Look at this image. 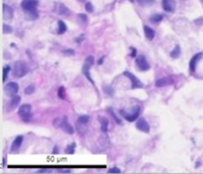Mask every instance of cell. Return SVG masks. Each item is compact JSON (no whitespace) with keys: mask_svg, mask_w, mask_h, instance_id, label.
Wrapping results in <instances>:
<instances>
[{"mask_svg":"<svg viewBox=\"0 0 203 174\" xmlns=\"http://www.w3.org/2000/svg\"><path fill=\"white\" fill-rule=\"evenodd\" d=\"M21 102V97L20 96H15L13 97L11 99V101L9 103V108H8V110L9 111H13L14 109H16V107L20 104Z\"/></svg>","mask_w":203,"mask_h":174,"instance_id":"ac0fdd59","label":"cell"},{"mask_svg":"<svg viewBox=\"0 0 203 174\" xmlns=\"http://www.w3.org/2000/svg\"><path fill=\"white\" fill-rule=\"evenodd\" d=\"M103 61H104V56H101V58H99V61H98V64H102V63H103Z\"/></svg>","mask_w":203,"mask_h":174,"instance_id":"8d00e7d4","label":"cell"},{"mask_svg":"<svg viewBox=\"0 0 203 174\" xmlns=\"http://www.w3.org/2000/svg\"><path fill=\"white\" fill-rule=\"evenodd\" d=\"M63 53L64 56H72V54H74V51L71 50V48H67V50L63 51Z\"/></svg>","mask_w":203,"mask_h":174,"instance_id":"1f68e13d","label":"cell"},{"mask_svg":"<svg viewBox=\"0 0 203 174\" xmlns=\"http://www.w3.org/2000/svg\"><path fill=\"white\" fill-rule=\"evenodd\" d=\"M140 4L142 5H150L154 2V0H138Z\"/></svg>","mask_w":203,"mask_h":174,"instance_id":"d6a6232c","label":"cell"},{"mask_svg":"<svg viewBox=\"0 0 203 174\" xmlns=\"http://www.w3.org/2000/svg\"><path fill=\"white\" fill-rule=\"evenodd\" d=\"M130 54H131L132 58H136V56H137V50H136V48L132 47L131 48V53H130Z\"/></svg>","mask_w":203,"mask_h":174,"instance_id":"d590c367","label":"cell"},{"mask_svg":"<svg viewBox=\"0 0 203 174\" xmlns=\"http://www.w3.org/2000/svg\"><path fill=\"white\" fill-rule=\"evenodd\" d=\"M130 1H134V0H130Z\"/></svg>","mask_w":203,"mask_h":174,"instance_id":"f35d334b","label":"cell"},{"mask_svg":"<svg viewBox=\"0 0 203 174\" xmlns=\"http://www.w3.org/2000/svg\"><path fill=\"white\" fill-rule=\"evenodd\" d=\"M38 0H22L21 2V8L25 12H32V11H37Z\"/></svg>","mask_w":203,"mask_h":174,"instance_id":"8992f818","label":"cell"},{"mask_svg":"<svg viewBox=\"0 0 203 174\" xmlns=\"http://www.w3.org/2000/svg\"><path fill=\"white\" fill-rule=\"evenodd\" d=\"M13 15H14V12H13V9L8 5L4 4L3 5V19L4 20H11L13 18Z\"/></svg>","mask_w":203,"mask_h":174,"instance_id":"5bb4252c","label":"cell"},{"mask_svg":"<svg viewBox=\"0 0 203 174\" xmlns=\"http://www.w3.org/2000/svg\"><path fill=\"white\" fill-rule=\"evenodd\" d=\"M23 140H24V138L22 135H17V137L14 138V140H13V143H12V145H11V149L13 152L17 151L18 149L21 148V145H22V143H23Z\"/></svg>","mask_w":203,"mask_h":174,"instance_id":"9a60e30c","label":"cell"},{"mask_svg":"<svg viewBox=\"0 0 203 174\" xmlns=\"http://www.w3.org/2000/svg\"><path fill=\"white\" fill-rule=\"evenodd\" d=\"M12 27L7 24H3V34H11Z\"/></svg>","mask_w":203,"mask_h":174,"instance_id":"f1b7e54d","label":"cell"},{"mask_svg":"<svg viewBox=\"0 0 203 174\" xmlns=\"http://www.w3.org/2000/svg\"><path fill=\"white\" fill-rule=\"evenodd\" d=\"M162 19H164L162 15H161V14H154L153 16H151V17H150V21L153 22V23H155V24H158V23H159V22L162 21Z\"/></svg>","mask_w":203,"mask_h":174,"instance_id":"7402d4cb","label":"cell"},{"mask_svg":"<svg viewBox=\"0 0 203 174\" xmlns=\"http://www.w3.org/2000/svg\"><path fill=\"white\" fill-rule=\"evenodd\" d=\"M108 112H109V113L111 114V115H112V117H113V118H114V120H115V122H116V123H117L118 125H121V124H122L120 118H118V116L114 113V110H113L112 108H108Z\"/></svg>","mask_w":203,"mask_h":174,"instance_id":"d4e9b609","label":"cell"},{"mask_svg":"<svg viewBox=\"0 0 203 174\" xmlns=\"http://www.w3.org/2000/svg\"><path fill=\"white\" fill-rule=\"evenodd\" d=\"M123 74L125 75L127 78L130 79V81H131V83H132V88L133 89L143 88V87H144V84L141 82V81L137 78V76H135L133 73H131L130 71H124Z\"/></svg>","mask_w":203,"mask_h":174,"instance_id":"52a82bcc","label":"cell"},{"mask_svg":"<svg viewBox=\"0 0 203 174\" xmlns=\"http://www.w3.org/2000/svg\"><path fill=\"white\" fill-rule=\"evenodd\" d=\"M119 113H120V115L123 117L126 121L134 122L135 120H137L138 118H139L140 113H141V107L140 106H135V107H133V109H132L131 113L126 112L124 109H122V110H120V112Z\"/></svg>","mask_w":203,"mask_h":174,"instance_id":"7a4b0ae2","label":"cell"},{"mask_svg":"<svg viewBox=\"0 0 203 174\" xmlns=\"http://www.w3.org/2000/svg\"><path fill=\"white\" fill-rule=\"evenodd\" d=\"M59 15H66V16H67L69 14V10L67 9V7H66L64 6V5H59Z\"/></svg>","mask_w":203,"mask_h":174,"instance_id":"603a6c76","label":"cell"},{"mask_svg":"<svg viewBox=\"0 0 203 174\" xmlns=\"http://www.w3.org/2000/svg\"><path fill=\"white\" fill-rule=\"evenodd\" d=\"M28 72H29V67L25 61H18L15 62L14 69H13V75H14V77L21 78L23 76H25Z\"/></svg>","mask_w":203,"mask_h":174,"instance_id":"6da1fadb","label":"cell"},{"mask_svg":"<svg viewBox=\"0 0 203 174\" xmlns=\"http://www.w3.org/2000/svg\"><path fill=\"white\" fill-rule=\"evenodd\" d=\"M66 91H64V88L63 86H61L59 88V91H58V95H59V97L61 98V99H64V97H66Z\"/></svg>","mask_w":203,"mask_h":174,"instance_id":"f546056e","label":"cell"},{"mask_svg":"<svg viewBox=\"0 0 203 174\" xmlns=\"http://www.w3.org/2000/svg\"><path fill=\"white\" fill-rule=\"evenodd\" d=\"M121 170L118 167H112L109 169V173H120Z\"/></svg>","mask_w":203,"mask_h":174,"instance_id":"e575fe53","label":"cell"},{"mask_svg":"<svg viewBox=\"0 0 203 174\" xmlns=\"http://www.w3.org/2000/svg\"><path fill=\"white\" fill-rule=\"evenodd\" d=\"M19 91V85L18 83L14 82V81H11V82L7 83L6 85L4 86V92L6 94V96L8 97H15L17 96V93Z\"/></svg>","mask_w":203,"mask_h":174,"instance_id":"5b68a950","label":"cell"},{"mask_svg":"<svg viewBox=\"0 0 203 174\" xmlns=\"http://www.w3.org/2000/svg\"><path fill=\"white\" fill-rule=\"evenodd\" d=\"M31 111H32V106L31 105H30V104H23V105L20 106V108H19L18 115L21 117L22 121L28 123V122H30V120H31V118H32Z\"/></svg>","mask_w":203,"mask_h":174,"instance_id":"3957f363","label":"cell"},{"mask_svg":"<svg viewBox=\"0 0 203 174\" xmlns=\"http://www.w3.org/2000/svg\"><path fill=\"white\" fill-rule=\"evenodd\" d=\"M59 128L64 130V133H66L67 135H74V127L67 122L66 117H64L61 120V124H59Z\"/></svg>","mask_w":203,"mask_h":174,"instance_id":"9c48e42d","label":"cell"},{"mask_svg":"<svg viewBox=\"0 0 203 174\" xmlns=\"http://www.w3.org/2000/svg\"><path fill=\"white\" fill-rule=\"evenodd\" d=\"M103 90H104L105 93H106L107 95H109V96H113V95H114V92H115L114 89H113L112 87L109 86V85L104 86L103 87Z\"/></svg>","mask_w":203,"mask_h":174,"instance_id":"484cf974","label":"cell"},{"mask_svg":"<svg viewBox=\"0 0 203 174\" xmlns=\"http://www.w3.org/2000/svg\"><path fill=\"white\" fill-rule=\"evenodd\" d=\"M88 121H89V117L87 115H82V116H80L79 118H78V123L82 124V125L87 124Z\"/></svg>","mask_w":203,"mask_h":174,"instance_id":"4316f807","label":"cell"},{"mask_svg":"<svg viewBox=\"0 0 203 174\" xmlns=\"http://www.w3.org/2000/svg\"><path fill=\"white\" fill-rule=\"evenodd\" d=\"M24 92H25V94H27V95H30V94L34 93V92H35V86L34 85L27 86L25 88V90H24Z\"/></svg>","mask_w":203,"mask_h":174,"instance_id":"83f0119b","label":"cell"},{"mask_svg":"<svg viewBox=\"0 0 203 174\" xmlns=\"http://www.w3.org/2000/svg\"><path fill=\"white\" fill-rule=\"evenodd\" d=\"M144 34L148 40L152 41V40H154V38H155L156 33H155V31H154V29H152L151 27L144 26Z\"/></svg>","mask_w":203,"mask_h":174,"instance_id":"e0dca14e","label":"cell"},{"mask_svg":"<svg viewBox=\"0 0 203 174\" xmlns=\"http://www.w3.org/2000/svg\"><path fill=\"white\" fill-rule=\"evenodd\" d=\"M78 19L80 20L81 23H85V22L87 21V17H86V15L84 14H78Z\"/></svg>","mask_w":203,"mask_h":174,"instance_id":"836d02e7","label":"cell"},{"mask_svg":"<svg viewBox=\"0 0 203 174\" xmlns=\"http://www.w3.org/2000/svg\"><path fill=\"white\" fill-rule=\"evenodd\" d=\"M99 123H100V129H101V132L107 133L108 132V126H109V121L107 120V118L99 117Z\"/></svg>","mask_w":203,"mask_h":174,"instance_id":"2e32d148","label":"cell"},{"mask_svg":"<svg viewBox=\"0 0 203 174\" xmlns=\"http://www.w3.org/2000/svg\"><path fill=\"white\" fill-rule=\"evenodd\" d=\"M202 54H203L202 53H197L190 58V61H189V70H190L191 72H194L196 70L197 62H198L200 61V58H202Z\"/></svg>","mask_w":203,"mask_h":174,"instance_id":"8fae6325","label":"cell"},{"mask_svg":"<svg viewBox=\"0 0 203 174\" xmlns=\"http://www.w3.org/2000/svg\"><path fill=\"white\" fill-rule=\"evenodd\" d=\"M58 34L59 35H63L64 34V33L66 32V30H67V27L66 25V23H64V21H61V20H59L58 22Z\"/></svg>","mask_w":203,"mask_h":174,"instance_id":"d6986e66","label":"cell"},{"mask_svg":"<svg viewBox=\"0 0 203 174\" xmlns=\"http://www.w3.org/2000/svg\"><path fill=\"white\" fill-rule=\"evenodd\" d=\"M53 153L55 154V153H56L58 154L59 153V150H58V146H55V148H54V151H53Z\"/></svg>","mask_w":203,"mask_h":174,"instance_id":"74e56055","label":"cell"},{"mask_svg":"<svg viewBox=\"0 0 203 174\" xmlns=\"http://www.w3.org/2000/svg\"><path fill=\"white\" fill-rule=\"evenodd\" d=\"M180 53H181V50H180L179 45H177L174 50L170 51V56H172V58H178L180 56Z\"/></svg>","mask_w":203,"mask_h":174,"instance_id":"ffe728a7","label":"cell"},{"mask_svg":"<svg viewBox=\"0 0 203 174\" xmlns=\"http://www.w3.org/2000/svg\"><path fill=\"white\" fill-rule=\"evenodd\" d=\"M94 63V58L92 56H88L87 58H85V61H84V64H83L82 66V72L83 74L85 75V77L87 78V79L90 81L91 83L94 84V81L92 80V78H91V75H90V68L91 66L93 65Z\"/></svg>","mask_w":203,"mask_h":174,"instance_id":"277c9868","label":"cell"},{"mask_svg":"<svg viewBox=\"0 0 203 174\" xmlns=\"http://www.w3.org/2000/svg\"><path fill=\"white\" fill-rule=\"evenodd\" d=\"M85 10L87 11L88 13H92L93 12V6H92V4H91L90 2H87V3H86Z\"/></svg>","mask_w":203,"mask_h":174,"instance_id":"4dcf8cb0","label":"cell"},{"mask_svg":"<svg viewBox=\"0 0 203 174\" xmlns=\"http://www.w3.org/2000/svg\"><path fill=\"white\" fill-rule=\"evenodd\" d=\"M162 8H164V11H167V12H169V13L174 12V10H175L174 0H162Z\"/></svg>","mask_w":203,"mask_h":174,"instance_id":"7c38bea8","label":"cell"},{"mask_svg":"<svg viewBox=\"0 0 203 174\" xmlns=\"http://www.w3.org/2000/svg\"><path fill=\"white\" fill-rule=\"evenodd\" d=\"M75 148H76V145H75L74 143H70L66 146V152L67 154H74V151H75Z\"/></svg>","mask_w":203,"mask_h":174,"instance_id":"cb8c5ba5","label":"cell"},{"mask_svg":"<svg viewBox=\"0 0 203 174\" xmlns=\"http://www.w3.org/2000/svg\"><path fill=\"white\" fill-rule=\"evenodd\" d=\"M10 70H11V66L10 65H4L3 66V70H2V80H3V82L6 81V79L8 78V75H9V72Z\"/></svg>","mask_w":203,"mask_h":174,"instance_id":"44dd1931","label":"cell"},{"mask_svg":"<svg viewBox=\"0 0 203 174\" xmlns=\"http://www.w3.org/2000/svg\"><path fill=\"white\" fill-rule=\"evenodd\" d=\"M136 65L138 66V68L141 70V71H147V70L150 69V67H151L150 64H149L148 61H147V58H146V56H137Z\"/></svg>","mask_w":203,"mask_h":174,"instance_id":"ba28073f","label":"cell"},{"mask_svg":"<svg viewBox=\"0 0 203 174\" xmlns=\"http://www.w3.org/2000/svg\"><path fill=\"white\" fill-rule=\"evenodd\" d=\"M136 128L139 130L143 133H146V134H149L150 133V125L144 118H139L136 123Z\"/></svg>","mask_w":203,"mask_h":174,"instance_id":"30bf717a","label":"cell"},{"mask_svg":"<svg viewBox=\"0 0 203 174\" xmlns=\"http://www.w3.org/2000/svg\"><path fill=\"white\" fill-rule=\"evenodd\" d=\"M174 83V80L170 77H162L156 81V86L157 87H164L167 85H172Z\"/></svg>","mask_w":203,"mask_h":174,"instance_id":"4fadbf2b","label":"cell"}]
</instances>
